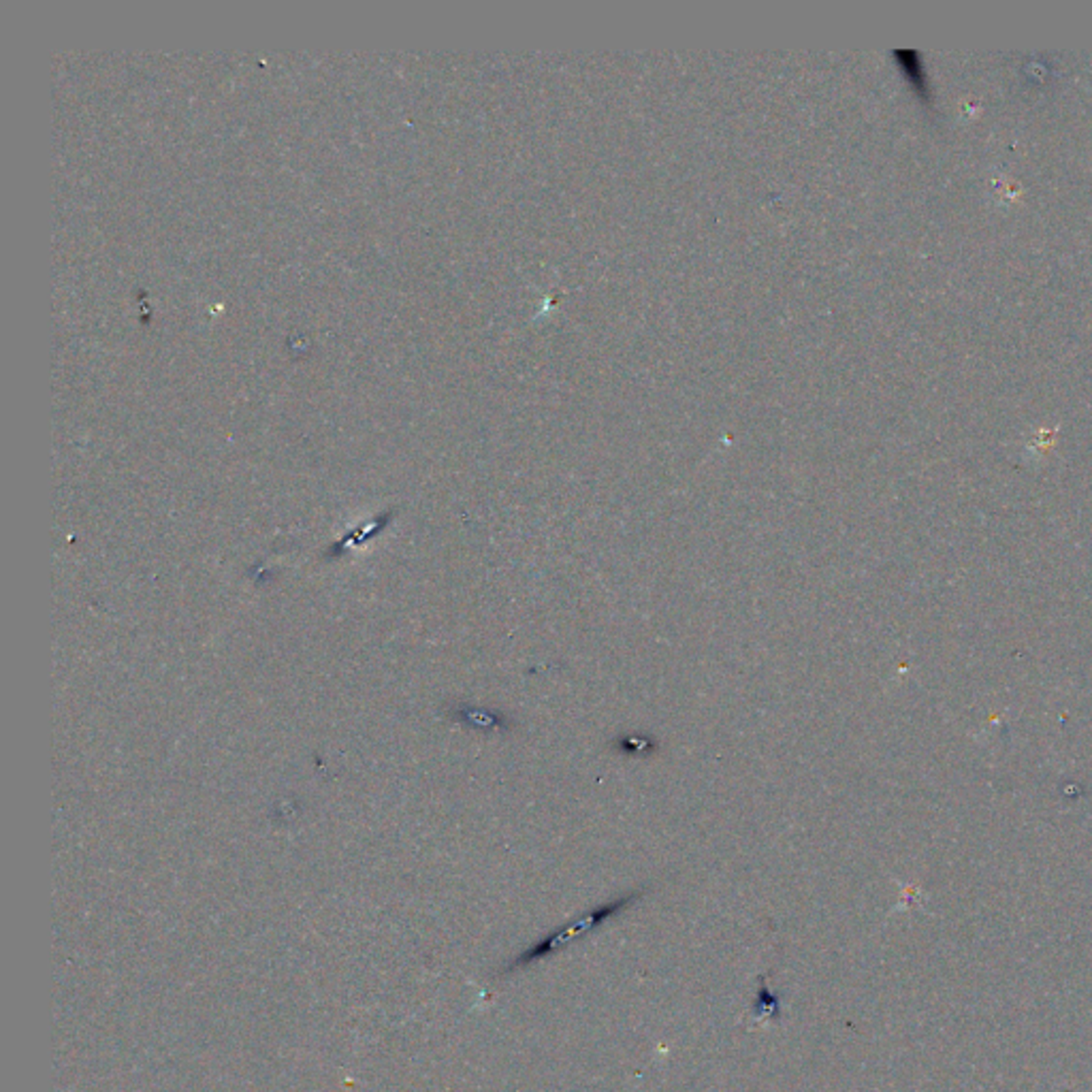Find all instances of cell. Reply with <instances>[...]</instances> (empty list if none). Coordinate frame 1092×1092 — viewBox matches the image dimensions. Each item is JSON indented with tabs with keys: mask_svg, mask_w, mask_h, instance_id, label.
I'll list each match as a JSON object with an SVG mask.
<instances>
[{
	"mask_svg": "<svg viewBox=\"0 0 1092 1092\" xmlns=\"http://www.w3.org/2000/svg\"><path fill=\"white\" fill-rule=\"evenodd\" d=\"M642 896H645V890H632L624 896H617V899L609 900V903L598 905V907H593V909L585 911L583 915L574 917V920L568 922L566 926L548 932L546 937H542L540 941H536L534 946L527 949V952L521 954V956H516L513 960V964L508 967V970H516L521 967H527V964H534L538 962V960L555 956L557 952H562V949L568 947L570 943L578 941V939H583L585 935H589V932H593L595 928L604 926L609 920H613V917L624 914V911L630 909V907H634Z\"/></svg>",
	"mask_w": 1092,
	"mask_h": 1092,
	"instance_id": "obj_1",
	"label": "cell"
},
{
	"mask_svg": "<svg viewBox=\"0 0 1092 1092\" xmlns=\"http://www.w3.org/2000/svg\"><path fill=\"white\" fill-rule=\"evenodd\" d=\"M457 719H461L463 724L483 732H508L515 727V721L506 713L489 709H474V706H463V709L459 711Z\"/></svg>",
	"mask_w": 1092,
	"mask_h": 1092,
	"instance_id": "obj_2",
	"label": "cell"
},
{
	"mask_svg": "<svg viewBox=\"0 0 1092 1092\" xmlns=\"http://www.w3.org/2000/svg\"><path fill=\"white\" fill-rule=\"evenodd\" d=\"M610 747L625 758H651L659 749V741L651 735H624L613 738Z\"/></svg>",
	"mask_w": 1092,
	"mask_h": 1092,
	"instance_id": "obj_3",
	"label": "cell"
},
{
	"mask_svg": "<svg viewBox=\"0 0 1092 1092\" xmlns=\"http://www.w3.org/2000/svg\"><path fill=\"white\" fill-rule=\"evenodd\" d=\"M779 1014H781L779 996L774 994V992L768 990L766 978H762V979H759V990H758V996H756V1003H753V1016H756L758 1022H762V1020H774V1017H777V1020H779Z\"/></svg>",
	"mask_w": 1092,
	"mask_h": 1092,
	"instance_id": "obj_4",
	"label": "cell"
}]
</instances>
